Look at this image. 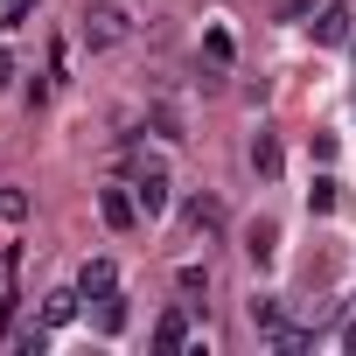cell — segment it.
I'll return each mask as SVG.
<instances>
[{
    "label": "cell",
    "mask_w": 356,
    "mask_h": 356,
    "mask_svg": "<svg viewBox=\"0 0 356 356\" xmlns=\"http://www.w3.org/2000/svg\"><path fill=\"white\" fill-rule=\"evenodd\" d=\"M252 168H259V175H280V140H273V133L252 140Z\"/></svg>",
    "instance_id": "10"
},
{
    "label": "cell",
    "mask_w": 356,
    "mask_h": 356,
    "mask_svg": "<svg viewBox=\"0 0 356 356\" xmlns=\"http://www.w3.org/2000/svg\"><path fill=\"white\" fill-rule=\"evenodd\" d=\"M22 217H29V189L8 182V189H0V224H22Z\"/></svg>",
    "instance_id": "12"
},
{
    "label": "cell",
    "mask_w": 356,
    "mask_h": 356,
    "mask_svg": "<svg viewBox=\"0 0 356 356\" xmlns=\"http://www.w3.org/2000/svg\"><path fill=\"white\" fill-rule=\"evenodd\" d=\"M133 35V15L119 8V0H98V8H84V42L91 49H119Z\"/></svg>",
    "instance_id": "1"
},
{
    "label": "cell",
    "mask_w": 356,
    "mask_h": 356,
    "mask_svg": "<svg viewBox=\"0 0 356 356\" xmlns=\"http://www.w3.org/2000/svg\"><path fill=\"white\" fill-rule=\"evenodd\" d=\"M154 133H161V140H182V112H175V105H154Z\"/></svg>",
    "instance_id": "17"
},
{
    "label": "cell",
    "mask_w": 356,
    "mask_h": 356,
    "mask_svg": "<svg viewBox=\"0 0 356 356\" xmlns=\"http://www.w3.org/2000/svg\"><path fill=\"white\" fill-rule=\"evenodd\" d=\"M203 49H210V63L224 70V63H231V29H203Z\"/></svg>",
    "instance_id": "16"
},
{
    "label": "cell",
    "mask_w": 356,
    "mask_h": 356,
    "mask_svg": "<svg viewBox=\"0 0 356 356\" xmlns=\"http://www.w3.org/2000/svg\"><path fill=\"white\" fill-rule=\"evenodd\" d=\"M175 293H210V266H182V273H175Z\"/></svg>",
    "instance_id": "13"
},
{
    "label": "cell",
    "mask_w": 356,
    "mask_h": 356,
    "mask_svg": "<svg viewBox=\"0 0 356 356\" xmlns=\"http://www.w3.org/2000/svg\"><path fill=\"white\" fill-rule=\"evenodd\" d=\"M182 342H189V321H182V307H168V314L154 321V349H161V356H175Z\"/></svg>",
    "instance_id": "7"
},
{
    "label": "cell",
    "mask_w": 356,
    "mask_h": 356,
    "mask_svg": "<svg viewBox=\"0 0 356 356\" xmlns=\"http://www.w3.org/2000/svg\"><path fill=\"white\" fill-rule=\"evenodd\" d=\"M349 29H356L349 0H328V8H321V22H314V42H321V49H342V42H349Z\"/></svg>",
    "instance_id": "3"
},
{
    "label": "cell",
    "mask_w": 356,
    "mask_h": 356,
    "mask_svg": "<svg viewBox=\"0 0 356 356\" xmlns=\"http://www.w3.org/2000/svg\"><path fill=\"white\" fill-rule=\"evenodd\" d=\"M245 259H252L259 273H266V266L280 259V224H273V217H259V224L245 231Z\"/></svg>",
    "instance_id": "5"
},
{
    "label": "cell",
    "mask_w": 356,
    "mask_h": 356,
    "mask_svg": "<svg viewBox=\"0 0 356 356\" xmlns=\"http://www.w3.org/2000/svg\"><path fill=\"white\" fill-rule=\"evenodd\" d=\"M342 349H349V356H356V321H349V328H342Z\"/></svg>",
    "instance_id": "21"
},
{
    "label": "cell",
    "mask_w": 356,
    "mask_h": 356,
    "mask_svg": "<svg viewBox=\"0 0 356 356\" xmlns=\"http://www.w3.org/2000/svg\"><path fill=\"white\" fill-rule=\"evenodd\" d=\"M189 231H196V238H217V231H224V203H217V196H196V203H189Z\"/></svg>",
    "instance_id": "8"
},
{
    "label": "cell",
    "mask_w": 356,
    "mask_h": 356,
    "mask_svg": "<svg viewBox=\"0 0 356 356\" xmlns=\"http://www.w3.org/2000/svg\"><path fill=\"white\" fill-rule=\"evenodd\" d=\"M252 328H259V335H273V328H280V300H273V293H259V300H252Z\"/></svg>",
    "instance_id": "14"
},
{
    "label": "cell",
    "mask_w": 356,
    "mask_h": 356,
    "mask_svg": "<svg viewBox=\"0 0 356 356\" xmlns=\"http://www.w3.org/2000/svg\"><path fill=\"white\" fill-rule=\"evenodd\" d=\"M15 266H22V252L8 245V252H0V300H15Z\"/></svg>",
    "instance_id": "18"
},
{
    "label": "cell",
    "mask_w": 356,
    "mask_h": 356,
    "mask_svg": "<svg viewBox=\"0 0 356 356\" xmlns=\"http://www.w3.org/2000/svg\"><path fill=\"white\" fill-rule=\"evenodd\" d=\"M77 300H84L77 286H70V293H49V300H42V321H49V328H63V321L77 314Z\"/></svg>",
    "instance_id": "9"
},
{
    "label": "cell",
    "mask_w": 356,
    "mask_h": 356,
    "mask_svg": "<svg viewBox=\"0 0 356 356\" xmlns=\"http://www.w3.org/2000/svg\"><path fill=\"white\" fill-rule=\"evenodd\" d=\"M133 203H140V217H168L175 189H168V168H161V161H140V175H133Z\"/></svg>",
    "instance_id": "2"
},
{
    "label": "cell",
    "mask_w": 356,
    "mask_h": 356,
    "mask_svg": "<svg viewBox=\"0 0 356 356\" xmlns=\"http://www.w3.org/2000/svg\"><path fill=\"white\" fill-rule=\"evenodd\" d=\"M77 293H84V300H105V293H119V266H112V259H84V273H77Z\"/></svg>",
    "instance_id": "6"
},
{
    "label": "cell",
    "mask_w": 356,
    "mask_h": 356,
    "mask_svg": "<svg viewBox=\"0 0 356 356\" xmlns=\"http://www.w3.org/2000/svg\"><path fill=\"white\" fill-rule=\"evenodd\" d=\"M119 328H126V300L105 293V300H98V335H119Z\"/></svg>",
    "instance_id": "11"
},
{
    "label": "cell",
    "mask_w": 356,
    "mask_h": 356,
    "mask_svg": "<svg viewBox=\"0 0 356 356\" xmlns=\"http://www.w3.org/2000/svg\"><path fill=\"white\" fill-rule=\"evenodd\" d=\"M29 8H35V0H0V29H22Z\"/></svg>",
    "instance_id": "19"
},
{
    "label": "cell",
    "mask_w": 356,
    "mask_h": 356,
    "mask_svg": "<svg viewBox=\"0 0 356 356\" xmlns=\"http://www.w3.org/2000/svg\"><path fill=\"white\" fill-rule=\"evenodd\" d=\"M8 84H15V56H8V49H0V91H8Z\"/></svg>",
    "instance_id": "20"
},
{
    "label": "cell",
    "mask_w": 356,
    "mask_h": 356,
    "mask_svg": "<svg viewBox=\"0 0 356 356\" xmlns=\"http://www.w3.org/2000/svg\"><path fill=\"white\" fill-rule=\"evenodd\" d=\"M98 217H105L112 231H133V224H140V203H133V189H98Z\"/></svg>",
    "instance_id": "4"
},
{
    "label": "cell",
    "mask_w": 356,
    "mask_h": 356,
    "mask_svg": "<svg viewBox=\"0 0 356 356\" xmlns=\"http://www.w3.org/2000/svg\"><path fill=\"white\" fill-rule=\"evenodd\" d=\"M335 210V182H328V175H321V182L307 189V217H328Z\"/></svg>",
    "instance_id": "15"
}]
</instances>
